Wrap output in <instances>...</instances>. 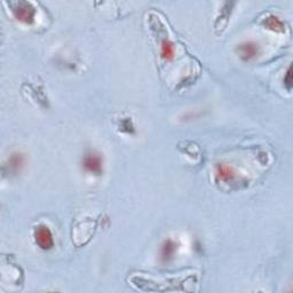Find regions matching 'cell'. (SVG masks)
Returning a JSON list of instances; mask_svg holds the SVG:
<instances>
[{
	"label": "cell",
	"mask_w": 293,
	"mask_h": 293,
	"mask_svg": "<svg viewBox=\"0 0 293 293\" xmlns=\"http://www.w3.org/2000/svg\"><path fill=\"white\" fill-rule=\"evenodd\" d=\"M215 178L218 181L229 182L235 178V171L228 164H218L215 167Z\"/></svg>",
	"instance_id": "obj_5"
},
{
	"label": "cell",
	"mask_w": 293,
	"mask_h": 293,
	"mask_svg": "<svg viewBox=\"0 0 293 293\" xmlns=\"http://www.w3.org/2000/svg\"><path fill=\"white\" fill-rule=\"evenodd\" d=\"M83 167H84L86 172L91 173V174L100 175L102 173L103 168L102 157L98 152H88V154H86L84 158H83Z\"/></svg>",
	"instance_id": "obj_3"
},
{
	"label": "cell",
	"mask_w": 293,
	"mask_h": 293,
	"mask_svg": "<svg viewBox=\"0 0 293 293\" xmlns=\"http://www.w3.org/2000/svg\"><path fill=\"white\" fill-rule=\"evenodd\" d=\"M161 55L165 61H172L174 56V45L172 42L164 41L161 45Z\"/></svg>",
	"instance_id": "obj_9"
},
{
	"label": "cell",
	"mask_w": 293,
	"mask_h": 293,
	"mask_svg": "<svg viewBox=\"0 0 293 293\" xmlns=\"http://www.w3.org/2000/svg\"><path fill=\"white\" fill-rule=\"evenodd\" d=\"M176 250H178V243L173 241L171 238H167L163 243L161 249V258L164 262H167L172 260V258L174 256Z\"/></svg>",
	"instance_id": "obj_6"
},
{
	"label": "cell",
	"mask_w": 293,
	"mask_h": 293,
	"mask_svg": "<svg viewBox=\"0 0 293 293\" xmlns=\"http://www.w3.org/2000/svg\"><path fill=\"white\" fill-rule=\"evenodd\" d=\"M24 164V157L22 154H13L8 159V168L12 173H18Z\"/></svg>",
	"instance_id": "obj_7"
},
{
	"label": "cell",
	"mask_w": 293,
	"mask_h": 293,
	"mask_svg": "<svg viewBox=\"0 0 293 293\" xmlns=\"http://www.w3.org/2000/svg\"><path fill=\"white\" fill-rule=\"evenodd\" d=\"M13 14L19 21L24 23H32L35 20L36 9L31 2L28 1H14L11 2Z\"/></svg>",
	"instance_id": "obj_1"
},
{
	"label": "cell",
	"mask_w": 293,
	"mask_h": 293,
	"mask_svg": "<svg viewBox=\"0 0 293 293\" xmlns=\"http://www.w3.org/2000/svg\"><path fill=\"white\" fill-rule=\"evenodd\" d=\"M238 54L243 60L245 61H250V60L254 59L255 56L259 55V52H260V48H259V45L255 44L253 42H245L238 46L237 48Z\"/></svg>",
	"instance_id": "obj_4"
},
{
	"label": "cell",
	"mask_w": 293,
	"mask_h": 293,
	"mask_svg": "<svg viewBox=\"0 0 293 293\" xmlns=\"http://www.w3.org/2000/svg\"><path fill=\"white\" fill-rule=\"evenodd\" d=\"M264 24L267 26L268 29L272 30V31H277V32L284 31V24H283V22L277 18V16L271 15L269 18L265 20Z\"/></svg>",
	"instance_id": "obj_8"
},
{
	"label": "cell",
	"mask_w": 293,
	"mask_h": 293,
	"mask_svg": "<svg viewBox=\"0 0 293 293\" xmlns=\"http://www.w3.org/2000/svg\"><path fill=\"white\" fill-rule=\"evenodd\" d=\"M284 84L286 87H288L289 91H291L292 88V73H291V69L288 70V72H286V76L284 78Z\"/></svg>",
	"instance_id": "obj_10"
},
{
	"label": "cell",
	"mask_w": 293,
	"mask_h": 293,
	"mask_svg": "<svg viewBox=\"0 0 293 293\" xmlns=\"http://www.w3.org/2000/svg\"><path fill=\"white\" fill-rule=\"evenodd\" d=\"M33 237H35L36 244L42 250H49L54 245V238H53L51 229L45 225H39L38 227H36Z\"/></svg>",
	"instance_id": "obj_2"
}]
</instances>
